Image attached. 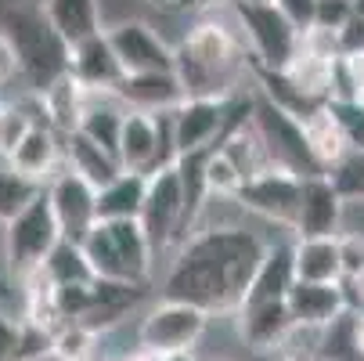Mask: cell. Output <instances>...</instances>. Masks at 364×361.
I'll return each mask as SVG.
<instances>
[{
	"label": "cell",
	"instance_id": "7bdbcfd3",
	"mask_svg": "<svg viewBox=\"0 0 364 361\" xmlns=\"http://www.w3.org/2000/svg\"><path fill=\"white\" fill-rule=\"evenodd\" d=\"M163 361H198L195 350H173V354H163Z\"/></svg>",
	"mask_w": 364,
	"mask_h": 361
},
{
	"label": "cell",
	"instance_id": "1f68e13d",
	"mask_svg": "<svg viewBox=\"0 0 364 361\" xmlns=\"http://www.w3.org/2000/svg\"><path fill=\"white\" fill-rule=\"evenodd\" d=\"M350 19H353V0H318V8H314V26H310V29L339 33Z\"/></svg>",
	"mask_w": 364,
	"mask_h": 361
},
{
	"label": "cell",
	"instance_id": "60d3db41",
	"mask_svg": "<svg viewBox=\"0 0 364 361\" xmlns=\"http://www.w3.org/2000/svg\"><path fill=\"white\" fill-rule=\"evenodd\" d=\"M274 361H318L314 350H278Z\"/></svg>",
	"mask_w": 364,
	"mask_h": 361
},
{
	"label": "cell",
	"instance_id": "30bf717a",
	"mask_svg": "<svg viewBox=\"0 0 364 361\" xmlns=\"http://www.w3.org/2000/svg\"><path fill=\"white\" fill-rule=\"evenodd\" d=\"M299 181L296 174L289 170H264L249 177L238 192H235V202L242 206V214H252V217H264L285 231H292V221H296V206H299Z\"/></svg>",
	"mask_w": 364,
	"mask_h": 361
},
{
	"label": "cell",
	"instance_id": "f907efd6",
	"mask_svg": "<svg viewBox=\"0 0 364 361\" xmlns=\"http://www.w3.org/2000/svg\"><path fill=\"white\" fill-rule=\"evenodd\" d=\"M0 105H4V98H0Z\"/></svg>",
	"mask_w": 364,
	"mask_h": 361
},
{
	"label": "cell",
	"instance_id": "836d02e7",
	"mask_svg": "<svg viewBox=\"0 0 364 361\" xmlns=\"http://www.w3.org/2000/svg\"><path fill=\"white\" fill-rule=\"evenodd\" d=\"M339 264L343 278L364 271V231H339Z\"/></svg>",
	"mask_w": 364,
	"mask_h": 361
},
{
	"label": "cell",
	"instance_id": "4fadbf2b",
	"mask_svg": "<svg viewBox=\"0 0 364 361\" xmlns=\"http://www.w3.org/2000/svg\"><path fill=\"white\" fill-rule=\"evenodd\" d=\"M148 286L144 282H112V278H94L90 282V296L83 315L76 318L80 325H87L90 333L105 336L116 325H123L144 300Z\"/></svg>",
	"mask_w": 364,
	"mask_h": 361
},
{
	"label": "cell",
	"instance_id": "f1b7e54d",
	"mask_svg": "<svg viewBox=\"0 0 364 361\" xmlns=\"http://www.w3.org/2000/svg\"><path fill=\"white\" fill-rule=\"evenodd\" d=\"M97 333H90L87 325L80 322H62L55 329V340H50V347H55L62 357L69 361H94V350H97Z\"/></svg>",
	"mask_w": 364,
	"mask_h": 361
},
{
	"label": "cell",
	"instance_id": "4dcf8cb0",
	"mask_svg": "<svg viewBox=\"0 0 364 361\" xmlns=\"http://www.w3.org/2000/svg\"><path fill=\"white\" fill-rule=\"evenodd\" d=\"M325 105L336 116V123H339L350 152L353 148H364V105H360V101H353V98H332V101H325Z\"/></svg>",
	"mask_w": 364,
	"mask_h": 361
},
{
	"label": "cell",
	"instance_id": "7c38bea8",
	"mask_svg": "<svg viewBox=\"0 0 364 361\" xmlns=\"http://www.w3.org/2000/svg\"><path fill=\"white\" fill-rule=\"evenodd\" d=\"M346 217V202L328 181V174H314L299 181V206L292 231L296 239H318V235H339Z\"/></svg>",
	"mask_w": 364,
	"mask_h": 361
},
{
	"label": "cell",
	"instance_id": "f6af8a7d",
	"mask_svg": "<svg viewBox=\"0 0 364 361\" xmlns=\"http://www.w3.org/2000/svg\"><path fill=\"white\" fill-rule=\"evenodd\" d=\"M8 296H11V282H8L4 275H0V307L8 303Z\"/></svg>",
	"mask_w": 364,
	"mask_h": 361
},
{
	"label": "cell",
	"instance_id": "484cf974",
	"mask_svg": "<svg viewBox=\"0 0 364 361\" xmlns=\"http://www.w3.org/2000/svg\"><path fill=\"white\" fill-rule=\"evenodd\" d=\"M40 268L55 278V286H83V282H94L97 278L94 268H90V261H87V253H83V246L73 242V239H58L55 249L43 256Z\"/></svg>",
	"mask_w": 364,
	"mask_h": 361
},
{
	"label": "cell",
	"instance_id": "d6a6232c",
	"mask_svg": "<svg viewBox=\"0 0 364 361\" xmlns=\"http://www.w3.org/2000/svg\"><path fill=\"white\" fill-rule=\"evenodd\" d=\"M148 0H97V11H101V29H112L119 22H130V19H148L141 8Z\"/></svg>",
	"mask_w": 364,
	"mask_h": 361
},
{
	"label": "cell",
	"instance_id": "9c48e42d",
	"mask_svg": "<svg viewBox=\"0 0 364 361\" xmlns=\"http://www.w3.org/2000/svg\"><path fill=\"white\" fill-rule=\"evenodd\" d=\"M50 214L58 221L62 239L83 242V235L97 224V188L87 184L80 174H73L69 167H58L43 184Z\"/></svg>",
	"mask_w": 364,
	"mask_h": 361
},
{
	"label": "cell",
	"instance_id": "d4e9b609",
	"mask_svg": "<svg viewBox=\"0 0 364 361\" xmlns=\"http://www.w3.org/2000/svg\"><path fill=\"white\" fill-rule=\"evenodd\" d=\"M303 130H306V145H310V152H314V159L321 163V170L336 167L346 152H350V145H346V137H343L336 116L328 113V105H321V109L310 113V116L303 120Z\"/></svg>",
	"mask_w": 364,
	"mask_h": 361
},
{
	"label": "cell",
	"instance_id": "b9f144b4",
	"mask_svg": "<svg viewBox=\"0 0 364 361\" xmlns=\"http://www.w3.org/2000/svg\"><path fill=\"white\" fill-rule=\"evenodd\" d=\"M353 343H357V350L364 357V315H353Z\"/></svg>",
	"mask_w": 364,
	"mask_h": 361
},
{
	"label": "cell",
	"instance_id": "ab89813d",
	"mask_svg": "<svg viewBox=\"0 0 364 361\" xmlns=\"http://www.w3.org/2000/svg\"><path fill=\"white\" fill-rule=\"evenodd\" d=\"M18 76V58H15V47L8 40V33L0 29V87H8Z\"/></svg>",
	"mask_w": 364,
	"mask_h": 361
},
{
	"label": "cell",
	"instance_id": "d6986e66",
	"mask_svg": "<svg viewBox=\"0 0 364 361\" xmlns=\"http://www.w3.org/2000/svg\"><path fill=\"white\" fill-rule=\"evenodd\" d=\"M62 167H69L73 174H80L87 184H94V188H105L123 167H119V159L112 156L109 148H101V145H94L87 134H80V130H73V134H65L62 137Z\"/></svg>",
	"mask_w": 364,
	"mask_h": 361
},
{
	"label": "cell",
	"instance_id": "bcb514c9",
	"mask_svg": "<svg viewBox=\"0 0 364 361\" xmlns=\"http://www.w3.org/2000/svg\"><path fill=\"white\" fill-rule=\"evenodd\" d=\"M36 361H69V357H62V354H58L55 347H50V350H43V354H40Z\"/></svg>",
	"mask_w": 364,
	"mask_h": 361
},
{
	"label": "cell",
	"instance_id": "2e32d148",
	"mask_svg": "<svg viewBox=\"0 0 364 361\" xmlns=\"http://www.w3.org/2000/svg\"><path fill=\"white\" fill-rule=\"evenodd\" d=\"M65 73L83 90H116V83L123 80V66L116 58L105 29L69 47V69Z\"/></svg>",
	"mask_w": 364,
	"mask_h": 361
},
{
	"label": "cell",
	"instance_id": "e575fe53",
	"mask_svg": "<svg viewBox=\"0 0 364 361\" xmlns=\"http://www.w3.org/2000/svg\"><path fill=\"white\" fill-rule=\"evenodd\" d=\"M274 8L299 29V36L314 26V8H318V0H274Z\"/></svg>",
	"mask_w": 364,
	"mask_h": 361
},
{
	"label": "cell",
	"instance_id": "603a6c76",
	"mask_svg": "<svg viewBox=\"0 0 364 361\" xmlns=\"http://www.w3.org/2000/svg\"><path fill=\"white\" fill-rule=\"evenodd\" d=\"M144 188H148V174L119 170L105 188H97V221H137Z\"/></svg>",
	"mask_w": 364,
	"mask_h": 361
},
{
	"label": "cell",
	"instance_id": "ee69618b",
	"mask_svg": "<svg viewBox=\"0 0 364 361\" xmlns=\"http://www.w3.org/2000/svg\"><path fill=\"white\" fill-rule=\"evenodd\" d=\"M173 4H177V0H148V8H151V11H170Z\"/></svg>",
	"mask_w": 364,
	"mask_h": 361
},
{
	"label": "cell",
	"instance_id": "277c9868",
	"mask_svg": "<svg viewBox=\"0 0 364 361\" xmlns=\"http://www.w3.org/2000/svg\"><path fill=\"white\" fill-rule=\"evenodd\" d=\"M228 15L235 19V29L245 43V55L252 66L264 69H285L292 62V55L299 51V29L264 0H235L228 8Z\"/></svg>",
	"mask_w": 364,
	"mask_h": 361
},
{
	"label": "cell",
	"instance_id": "6da1fadb",
	"mask_svg": "<svg viewBox=\"0 0 364 361\" xmlns=\"http://www.w3.org/2000/svg\"><path fill=\"white\" fill-rule=\"evenodd\" d=\"M271 239L245 224H205L195 235H188L166 268V278L159 286L163 300H181L191 307H202L205 315H235L245 289L264 261V249Z\"/></svg>",
	"mask_w": 364,
	"mask_h": 361
},
{
	"label": "cell",
	"instance_id": "e0dca14e",
	"mask_svg": "<svg viewBox=\"0 0 364 361\" xmlns=\"http://www.w3.org/2000/svg\"><path fill=\"white\" fill-rule=\"evenodd\" d=\"M4 163L15 174L29 177L33 184H47V177L62 167V134L50 123H43V120L33 123Z\"/></svg>",
	"mask_w": 364,
	"mask_h": 361
},
{
	"label": "cell",
	"instance_id": "ffe728a7",
	"mask_svg": "<svg viewBox=\"0 0 364 361\" xmlns=\"http://www.w3.org/2000/svg\"><path fill=\"white\" fill-rule=\"evenodd\" d=\"M292 282H296V271H292V242H267L264 261H259V268H256V275H252L242 303L285 300L289 289H292Z\"/></svg>",
	"mask_w": 364,
	"mask_h": 361
},
{
	"label": "cell",
	"instance_id": "f546056e",
	"mask_svg": "<svg viewBox=\"0 0 364 361\" xmlns=\"http://www.w3.org/2000/svg\"><path fill=\"white\" fill-rule=\"evenodd\" d=\"M242 188V174L220 148L205 152V192L210 195H235Z\"/></svg>",
	"mask_w": 364,
	"mask_h": 361
},
{
	"label": "cell",
	"instance_id": "8d00e7d4",
	"mask_svg": "<svg viewBox=\"0 0 364 361\" xmlns=\"http://www.w3.org/2000/svg\"><path fill=\"white\" fill-rule=\"evenodd\" d=\"M15 347H18V318H11L0 307V361H15Z\"/></svg>",
	"mask_w": 364,
	"mask_h": 361
},
{
	"label": "cell",
	"instance_id": "4316f807",
	"mask_svg": "<svg viewBox=\"0 0 364 361\" xmlns=\"http://www.w3.org/2000/svg\"><path fill=\"white\" fill-rule=\"evenodd\" d=\"M328 181L336 184V192L343 195V202H364V148H353L346 156L325 170Z\"/></svg>",
	"mask_w": 364,
	"mask_h": 361
},
{
	"label": "cell",
	"instance_id": "7402d4cb",
	"mask_svg": "<svg viewBox=\"0 0 364 361\" xmlns=\"http://www.w3.org/2000/svg\"><path fill=\"white\" fill-rule=\"evenodd\" d=\"M22 282V322L36 325V329H47V333H55L65 318L58 311V286L55 278H50L43 268H29L26 275H18Z\"/></svg>",
	"mask_w": 364,
	"mask_h": 361
},
{
	"label": "cell",
	"instance_id": "52a82bcc",
	"mask_svg": "<svg viewBox=\"0 0 364 361\" xmlns=\"http://www.w3.org/2000/svg\"><path fill=\"white\" fill-rule=\"evenodd\" d=\"M210 329V315L202 307L163 300L151 303L137 322V347L155 354H173V350H195L198 340Z\"/></svg>",
	"mask_w": 364,
	"mask_h": 361
},
{
	"label": "cell",
	"instance_id": "8992f818",
	"mask_svg": "<svg viewBox=\"0 0 364 361\" xmlns=\"http://www.w3.org/2000/svg\"><path fill=\"white\" fill-rule=\"evenodd\" d=\"M62 239L58 231V221L50 214V202H47V192L40 188L22 210L4 224L0 231V253H4L8 268L18 275H26L29 268H40L43 256L55 249V242Z\"/></svg>",
	"mask_w": 364,
	"mask_h": 361
},
{
	"label": "cell",
	"instance_id": "f35d334b",
	"mask_svg": "<svg viewBox=\"0 0 364 361\" xmlns=\"http://www.w3.org/2000/svg\"><path fill=\"white\" fill-rule=\"evenodd\" d=\"M339 289H343V300H346V311L364 315V271L339 278Z\"/></svg>",
	"mask_w": 364,
	"mask_h": 361
},
{
	"label": "cell",
	"instance_id": "83f0119b",
	"mask_svg": "<svg viewBox=\"0 0 364 361\" xmlns=\"http://www.w3.org/2000/svg\"><path fill=\"white\" fill-rule=\"evenodd\" d=\"M40 188L43 184H33L29 177L15 174L8 163H0V224H8Z\"/></svg>",
	"mask_w": 364,
	"mask_h": 361
},
{
	"label": "cell",
	"instance_id": "8fae6325",
	"mask_svg": "<svg viewBox=\"0 0 364 361\" xmlns=\"http://www.w3.org/2000/svg\"><path fill=\"white\" fill-rule=\"evenodd\" d=\"M123 73H163L173 69V43L155 29L151 19H130L105 29Z\"/></svg>",
	"mask_w": 364,
	"mask_h": 361
},
{
	"label": "cell",
	"instance_id": "3957f363",
	"mask_svg": "<svg viewBox=\"0 0 364 361\" xmlns=\"http://www.w3.org/2000/svg\"><path fill=\"white\" fill-rule=\"evenodd\" d=\"M83 253L97 278L112 282H151V246L141 221H97L83 235Z\"/></svg>",
	"mask_w": 364,
	"mask_h": 361
},
{
	"label": "cell",
	"instance_id": "ba28073f",
	"mask_svg": "<svg viewBox=\"0 0 364 361\" xmlns=\"http://www.w3.org/2000/svg\"><path fill=\"white\" fill-rule=\"evenodd\" d=\"M181 210H184V195H181L177 167H163V170L148 174V188H144V202H141V217L137 221L144 228L151 256L177 249Z\"/></svg>",
	"mask_w": 364,
	"mask_h": 361
},
{
	"label": "cell",
	"instance_id": "5b68a950",
	"mask_svg": "<svg viewBox=\"0 0 364 361\" xmlns=\"http://www.w3.org/2000/svg\"><path fill=\"white\" fill-rule=\"evenodd\" d=\"M259 145L267 148V156L278 170H289L296 177H314V174H325L321 163L314 159V152L306 145V130H303V120L285 113L282 105L267 101L264 94L252 90V116H249Z\"/></svg>",
	"mask_w": 364,
	"mask_h": 361
},
{
	"label": "cell",
	"instance_id": "7a4b0ae2",
	"mask_svg": "<svg viewBox=\"0 0 364 361\" xmlns=\"http://www.w3.org/2000/svg\"><path fill=\"white\" fill-rule=\"evenodd\" d=\"M0 29L8 33L15 58H18V76L29 83V90H43L50 80H58L69 69V43L50 29L47 15L40 4L11 8L0 19Z\"/></svg>",
	"mask_w": 364,
	"mask_h": 361
},
{
	"label": "cell",
	"instance_id": "681fc988",
	"mask_svg": "<svg viewBox=\"0 0 364 361\" xmlns=\"http://www.w3.org/2000/svg\"><path fill=\"white\" fill-rule=\"evenodd\" d=\"M264 4H274V0H264Z\"/></svg>",
	"mask_w": 364,
	"mask_h": 361
},
{
	"label": "cell",
	"instance_id": "74e56055",
	"mask_svg": "<svg viewBox=\"0 0 364 361\" xmlns=\"http://www.w3.org/2000/svg\"><path fill=\"white\" fill-rule=\"evenodd\" d=\"M231 4H235V0H177V4H173L170 11H177V15H198V19H205V15L228 11Z\"/></svg>",
	"mask_w": 364,
	"mask_h": 361
},
{
	"label": "cell",
	"instance_id": "d590c367",
	"mask_svg": "<svg viewBox=\"0 0 364 361\" xmlns=\"http://www.w3.org/2000/svg\"><path fill=\"white\" fill-rule=\"evenodd\" d=\"M336 47H339V58H353L364 55V22L353 15L339 33H336Z\"/></svg>",
	"mask_w": 364,
	"mask_h": 361
},
{
	"label": "cell",
	"instance_id": "5bb4252c",
	"mask_svg": "<svg viewBox=\"0 0 364 361\" xmlns=\"http://www.w3.org/2000/svg\"><path fill=\"white\" fill-rule=\"evenodd\" d=\"M112 94L119 98V105L127 113H148V116L173 113L188 98V90H184V83L177 80L173 69H163V73H123V80L116 83Z\"/></svg>",
	"mask_w": 364,
	"mask_h": 361
},
{
	"label": "cell",
	"instance_id": "7dc6e473",
	"mask_svg": "<svg viewBox=\"0 0 364 361\" xmlns=\"http://www.w3.org/2000/svg\"><path fill=\"white\" fill-rule=\"evenodd\" d=\"M353 15L364 22V0H353Z\"/></svg>",
	"mask_w": 364,
	"mask_h": 361
},
{
	"label": "cell",
	"instance_id": "c3c4849f",
	"mask_svg": "<svg viewBox=\"0 0 364 361\" xmlns=\"http://www.w3.org/2000/svg\"><path fill=\"white\" fill-rule=\"evenodd\" d=\"M217 361H231V357H217Z\"/></svg>",
	"mask_w": 364,
	"mask_h": 361
},
{
	"label": "cell",
	"instance_id": "44dd1931",
	"mask_svg": "<svg viewBox=\"0 0 364 361\" xmlns=\"http://www.w3.org/2000/svg\"><path fill=\"white\" fill-rule=\"evenodd\" d=\"M292 271L296 282H339V235H318V239H292Z\"/></svg>",
	"mask_w": 364,
	"mask_h": 361
},
{
	"label": "cell",
	"instance_id": "9a60e30c",
	"mask_svg": "<svg viewBox=\"0 0 364 361\" xmlns=\"http://www.w3.org/2000/svg\"><path fill=\"white\" fill-rule=\"evenodd\" d=\"M235 318H238V336L252 354H278L285 347V340L292 336V329H296L285 300L242 303L235 311Z\"/></svg>",
	"mask_w": 364,
	"mask_h": 361
},
{
	"label": "cell",
	"instance_id": "ac0fdd59",
	"mask_svg": "<svg viewBox=\"0 0 364 361\" xmlns=\"http://www.w3.org/2000/svg\"><path fill=\"white\" fill-rule=\"evenodd\" d=\"M285 303H289L292 322L303 329H325L346 311L339 282H292Z\"/></svg>",
	"mask_w": 364,
	"mask_h": 361
},
{
	"label": "cell",
	"instance_id": "cb8c5ba5",
	"mask_svg": "<svg viewBox=\"0 0 364 361\" xmlns=\"http://www.w3.org/2000/svg\"><path fill=\"white\" fill-rule=\"evenodd\" d=\"M40 8L69 47L101 33V11H97V0H40Z\"/></svg>",
	"mask_w": 364,
	"mask_h": 361
}]
</instances>
